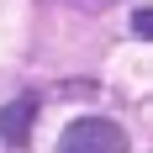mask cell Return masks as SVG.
<instances>
[{
    "mask_svg": "<svg viewBox=\"0 0 153 153\" xmlns=\"http://www.w3.org/2000/svg\"><path fill=\"white\" fill-rule=\"evenodd\" d=\"M58 153H127V132L106 116H79L63 127Z\"/></svg>",
    "mask_w": 153,
    "mask_h": 153,
    "instance_id": "obj_1",
    "label": "cell"
},
{
    "mask_svg": "<svg viewBox=\"0 0 153 153\" xmlns=\"http://www.w3.org/2000/svg\"><path fill=\"white\" fill-rule=\"evenodd\" d=\"M32 122H37V100H32V95H21V100H11V106L0 111V137L21 148V143L32 137Z\"/></svg>",
    "mask_w": 153,
    "mask_h": 153,
    "instance_id": "obj_2",
    "label": "cell"
},
{
    "mask_svg": "<svg viewBox=\"0 0 153 153\" xmlns=\"http://www.w3.org/2000/svg\"><path fill=\"white\" fill-rule=\"evenodd\" d=\"M132 32H137L143 42H153V5H143V11L132 16Z\"/></svg>",
    "mask_w": 153,
    "mask_h": 153,
    "instance_id": "obj_3",
    "label": "cell"
}]
</instances>
